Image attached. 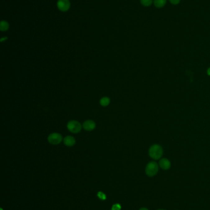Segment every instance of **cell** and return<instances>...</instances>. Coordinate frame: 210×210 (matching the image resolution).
I'll list each match as a JSON object with an SVG mask.
<instances>
[{
	"mask_svg": "<svg viewBox=\"0 0 210 210\" xmlns=\"http://www.w3.org/2000/svg\"><path fill=\"white\" fill-rule=\"evenodd\" d=\"M75 139L71 136H67L64 139V143L66 146L71 147L75 144Z\"/></svg>",
	"mask_w": 210,
	"mask_h": 210,
	"instance_id": "ba28073f",
	"label": "cell"
},
{
	"mask_svg": "<svg viewBox=\"0 0 210 210\" xmlns=\"http://www.w3.org/2000/svg\"><path fill=\"white\" fill-rule=\"evenodd\" d=\"M159 167L164 170H168L171 167V162L168 159H162L159 161Z\"/></svg>",
	"mask_w": 210,
	"mask_h": 210,
	"instance_id": "52a82bcc",
	"label": "cell"
},
{
	"mask_svg": "<svg viewBox=\"0 0 210 210\" xmlns=\"http://www.w3.org/2000/svg\"><path fill=\"white\" fill-rule=\"evenodd\" d=\"M207 74H208V75L210 76V68L207 70Z\"/></svg>",
	"mask_w": 210,
	"mask_h": 210,
	"instance_id": "2e32d148",
	"label": "cell"
},
{
	"mask_svg": "<svg viewBox=\"0 0 210 210\" xmlns=\"http://www.w3.org/2000/svg\"><path fill=\"white\" fill-rule=\"evenodd\" d=\"M148 210L147 208H140V210Z\"/></svg>",
	"mask_w": 210,
	"mask_h": 210,
	"instance_id": "e0dca14e",
	"label": "cell"
},
{
	"mask_svg": "<svg viewBox=\"0 0 210 210\" xmlns=\"http://www.w3.org/2000/svg\"><path fill=\"white\" fill-rule=\"evenodd\" d=\"M62 137L61 134L58 133H52L50 134L48 137V140L49 143L53 145H57L61 142L62 141Z\"/></svg>",
	"mask_w": 210,
	"mask_h": 210,
	"instance_id": "277c9868",
	"label": "cell"
},
{
	"mask_svg": "<svg viewBox=\"0 0 210 210\" xmlns=\"http://www.w3.org/2000/svg\"><path fill=\"white\" fill-rule=\"evenodd\" d=\"M153 4L157 8L164 7L167 3V0H153Z\"/></svg>",
	"mask_w": 210,
	"mask_h": 210,
	"instance_id": "9c48e42d",
	"label": "cell"
},
{
	"mask_svg": "<svg viewBox=\"0 0 210 210\" xmlns=\"http://www.w3.org/2000/svg\"><path fill=\"white\" fill-rule=\"evenodd\" d=\"M110 98L108 97H103L100 100V104L103 106H107L108 105L110 104Z\"/></svg>",
	"mask_w": 210,
	"mask_h": 210,
	"instance_id": "8fae6325",
	"label": "cell"
},
{
	"mask_svg": "<svg viewBox=\"0 0 210 210\" xmlns=\"http://www.w3.org/2000/svg\"><path fill=\"white\" fill-rule=\"evenodd\" d=\"M57 5L58 9L60 11L62 12H66L70 9V1L69 0H58Z\"/></svg>",
	"mask_w": 210,
	"mask_h": 210,
	"instance_id": "5b68a950",
	"label": "cell"
},
{
	"mask_svg": "<svg viewBox=\"0 0 210 210\" xmlns=\"http://www.w3.org/2000/svg\"><path fill=\"white\" fill-rule=\"evenodd\" d=\"M98 197L102 200H105L106 199V195H105V194H104L102 192H99L98 193Z\"/></svg>",
	"mask_w": 210,
	"mask_h": 210,
	"instance_id": "4fadbf2b",
	"label": "cell"
},
{
	"mask_svg": "<svg viewBox=\"0 0 210 210\" xmlns=\"http://www.w3.org/2000/svg\"><path fill=\"white\" fill-rule=\"evenodd\" d=\"M67 129L73 133H79L81 130V125L76 120H70L67 124Z\"/></svg>",
	"mask_w": 210,
	"mask_h": 210,
	"instance_id": "3957f363",
	"label": "cell"
},
{
	"mask_svg": "<svg viewBox=\"0 0 210 210\" xmlns=\"http://www.w3.org/2000/svg\"><path fill=\"white\" fill-rule=\"evenodd\" d=\"M121 209V207L118 203H116L113 205L112 207V210H120Z\"/></svg>",
	"mask_w": 210,
	"mask_h": 210,
	"instance_id": "5bb4252c",
	"label": "cell"
},
{
	"mask_svg": "<svg viewBox=\"0 0 210 210\" xmlns=\"http://www.w3.org/2000/svg\"><path fill=\"white\" fill-rule=\"evenodd\" d=\"M83 127L86 131H92L96 128V123L92 120H87L84 122Z\"/></svg>",
	"mask_w": 210,
	"mask_h": 210,
	"instance_id": "8992f818",
	"label": "cell"
},
{
	"mask_svg": "<svg viewBox=\"0 0 210 210\" xmlns=\"http://www.w3.org/2000/svg\"><path fill=\"white\" fill-rule=\"evenodd\" d=\"M9 25L6 21H1L0 23V30L2 32L7 31L9 29Z\"/></svg>",
	"mask_w": 210,
	"mask_h": 210,
	"instance_id": "30bf717a",
	"label": "cell"
},
{
	"mask_svg": "<svg viewBox=\"0 0 210 210\" xmlns=\"http://www.w3.org/2000/svg\"></svg>",
	"mask_w": 210,
	"mask_h": 210,
	"instance_id": "ac0fdd59",
	"label": "cell"
},
{
	"mask_svg": "<svg viewBox=\"0 0 210 210\" xmlns=\"http://www.w3.org/2000/svg\"><path fill=\"white\" fill-rule=\"evenodd\" d=\"M140 3L145 7H148L152 5L153 2V0H140Z\"/></svg>",
	"mask_w": 210,
	"mask_h": 210,
	"instance_id": "7c38bea8",
	"label": "cell"
},
{
	"mask_svg": "<svg viewBox=\"0 0 210 210\" xmlns=\"http://www.w3.org/2000/svg\"><path fill=\"white\" fill-rule=\"evenodd\" d=\"M159 169L158 164L154 161L148 163L145 167V173L149 177H153L157 174Z\"/></svg>",
	"mask_w": 210,
	"mask_h": 210,
	"instance_id": "7a4b0ae2",
	"label": "cell"
},
{
	"mask_svg": "<svg viewBox=\"0 0 210 210\" xmlns=\"http://www.w3.org/2000/svg\"><path fill=\"white\" fill-rule=\"evenodd\" d=\"M169 1L171 2V4H172L173 5L178 4L180 1V0H169Z\"/></svg>",
	"mask_w": 210,
	"mask_h": 210,
	"instance_id": "9a60e30c",
	"label": "cell"
},
{
	"mask_svg": "<svg viewBox=\"0 0 210 210\" xmlns=\"http://www.w3.org/2000/svg\"><path fill=\"white\" fill-rule=\"evenodd\" d=\"M163 148L159 144L152 145L148 150L149 156L152 159L155 160L160 159L163 155Z\"/></svg>",
	"mask_w": 210,
	"mask_h": 210,
	"instance_id": "6da1fadb",
	"label": "cell"
}]
</instances>
